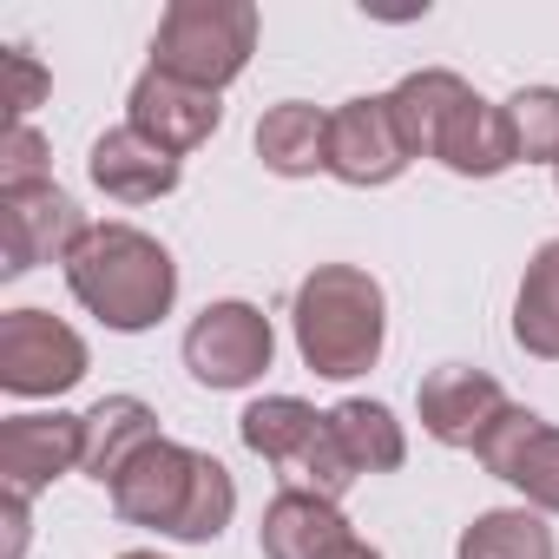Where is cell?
Masks as SVG:
<instances>
[{
	"label": "cell",
	"instance_id": "cell-1",
	"mask_svg": "<svg viewBox=\"0 0 559 559\" xmlns=\"http://www.w3.org/2000/svg\"><path fill=\"white\" fill-rule=\"evenodd\" d=\"M106 493H112V513L126 526H152V533H165L178 546H211L237 513L230 467L217 454H204V448L171 441V435H158Z\"/></svg>",
	"mask_w": 559,
	"mask_h": 559
},
{
	"label": "cell",
	"instance_id": "cell-2",
	"mask_svg": "<svg viewBox=\"0 0 559 559\" xmlns=\"http://www.w3.org/2000/svg\"><path fill=\"white\" fill-rule=\"evenodd\" d=\"M67 290L112 336H139V330H152V323L171 317V304H178V263L139 224H86L80 243L67 250Z\"/></svg>",
	"mask_w": 559,
	"mask_h": 559
},
{
	"label": "cell",
	"instance_id": "cell-3",
	"mask_svg": "<svg viewBox=\"0 0 559 559\" xmlns=\"http://www.w3.org/2000/svg\"><path fill=\"white\" fill-rule=\"evenodd\" d=\"M297 356L323 382L369 376L389 343V297L362 263H317L290 297Z\"/></svg>",
	"mask_w": 559,
	"mask_h": 559
},
{
	"label": "cell",
	"instance_id": "cell-4",
	"mask_svg": "<svg viewBox=\"0 0 559 559\" xmlns=\"http://www.w3.org/2000/svg\"><path fill=\"white\" fill-rule=\"evenodd\" d=\"M257 34H263V14L250 0H171L152 34V67L185 86L224 93L250 67Z\"/></svg>",
	"mask_w": 559,
	"mask_h": 559
},
{
	"label": "cell",
	"instance_id": "cell-5",
	"mask_svg": "<svg viewBox=\"0 0 559 559\" xmlns=\"http://www.w3.org/2000/svg\"><path fill=\"white\" fill-rule=\"evenodd\" d=\"M270 356H276V330L243 297L204 304L185 330V369L198 389H250V382H263Z\"/></svg>",
	"mask_w": 559,
	"mask_h": 559
},
{
	"label": "cell",
	"instance_id": "cell-6",
	"mask_svg": "<svg viewBox=\"0 0 559 559\" xmlns=\"http://www.w3.org/2000/svg\"><path fill=\"white\" fill-rule=\"evenodd\" d=\"M86 382V343L73 323L47 317V310H8L0 317V389L40 402V395H67Z\"/></svg>",
	"mask_w": 559,
	"mask_h": 559
},
{
	"label": "cell",
	"instance_id": "cell-7",
	"mask_svg": "<svg viewBox=\"0 0 559 559\" xmlns=\"http://www.w3.org/2000/svg\"><path fill=\"white\" fill-rule=\"evenodd\" d=\"M80 230H86L80 204L53 178L47 185H21V191H0V276H27L40 263H67Z\"/></svg>",
	"mask_w": 559,
	"mask_h": 559
},
{
	"label": "cell",
	"instance_id": "cell-8",
	"mask_svg": "<svg viewBox=\"0 0 559 559\" xmlns=\"http://www.w3.org/2000/svg\"><path fill=\"white\" fill-rule=\"evenodd\" d=\"M408 165H415V152L395 126L389 93H362V99H343L330 112V178L376 191V185H395Z\"/></svg>",
	"mask_w": 559,
	"mask_h": 559
},
{
	"label": "cell",
	"instance_id": "cell-9",
	"mask_svg": "<svg viewBox=\"0 0 559 559\" xmlns=\"http://www.w3.org/2000/svg\"><path fill=\"white\" fill-rule=\"evenodd\" d=\"M126 126H132L139 139H152L158 152L185 158V152H198V145L217 139L224 99L204 93V86H185V80H171V73H158V67H145V73L132 80V93H126Z\"/></svg>",
	"mask_w": 559,
	"mask_h": 559
},
{
	"label": "cell",
	"instance_id": "cell-10",
	"mask_svg": "<svg viewBox=\"0 0 559 559\" xmlns=\"http://www.w3.org/2000/svg\"><path fill=\"white\" fill-rule=\"evenodd\" d=\"M474 454H480V467H487L493 480L520 487L533 513H559V428H552L546 415H533V408L513 402V408L480 435Z\"/></svg>",
	"mask_w": 559,
	"mask_h": 559
},
{
	"label": "cell",
	"instance_id": "cell-11",
	"mask_svg": "<svg viewBox=\"0 0 559 559\" xmlns=\"http://www.w3.org/2000/svg\"><path fill=\"white\" fill-rule=\"evenodd\" d=\"M86 454V415H8L0 421V480L8 493H47Z\"/></svg>",
	"mask_w": 559,
	"mask_h": 559
},
{
	"label": "cell",
	"instance_id": "cell-12",
	"mask_svg": "<svg viewBox=\"0 0 559 559\" xmlns=\"http://www.w3.org/2000/svg\"><path fill=\"white\" fill-rule=\"evenodd\" d=\"M415 408H421V428H428L441 448H480V435H487L513 402H507V389H500L487 369L448 362V369L421 376Z\"/></svg>",
	"mask_w": 559,
	"mask_h": 559
},
{
	"label": "cell",
	"instance_id": "cell-13",
	"mask_svg": "<svg viewBox=\"0 0 559 559\" xmlns=\"http://www.w3.org/2000/svg\"><path fill=\"white\" fill-rule=\"evenodd\" d=\"M86 178H93L106 198H119V204H158V198L178 191V158L158 152L152 139H139L132 126H112V132L93 139Z\"/></svg>",
	"mask_w": 559,
	"mask_h": 559
},
{
	"label": "cell",
	"instance_id": "cell-14",
	"mask_svg": "<svg viewBox=\"0 0 559 559\" xmlns=\"http://www.w3.org/2000/svg\"><path fill=\"white\" fill-rule=\"evenodd\" d=\"M349 520L336 500L323 493H304V487H284V493H270L263 507V526H257V546L263 559H330L336 546H349Z\"/></svg>",
	"mask_w": 559,
	"mask_h": 559
},
{
	"label": "cell",
	"instance_id": "cell-15",
	"mask_svg": "<svg viewBox=\"0 0 559 559\" xmlns=\"http://www.w3.org/2000/svg\"><path fill=\"white\" fill-rule=\"evenodd\" d=\"M257 158L276 178H317L330 171V112L310 99H276L257 119Z\"/></svg>",
	"mask_w": 559,
	"mask_h": 559
},
{
	"label": "cell",
	"instance_id": "cell-16",
	"mask_svg": "<svg viewBox=\"0 0 559 559\" xmlns=\"http://www.w3.org/2000/svg\"><path fill=\"white\" fill-rule=\"evenodd\" d=\"M435 158H441L454 178H500V171H513V165H520V152H513L507 106H493V99H480V93H474V99L441 126Z\"/></svg>",
	"mask_w": 559,
	"mask_h": 559
},
{
	"label": "cell",
	"instance_id": "cell-17",
	"mask_svg": "<svg viewBox=\"0 0 559 559\" xmlns=\"http://www.w3.org/2000/svg\"><path fill=\"white\" fill-rule=\"evenodd\" d=\"M152 441H158V415H152L139 395H99V402L86 408V454H80V474H93L99 487H112Z\"/></svg>",
	"mask_w": 559,
	"mask_h": 559
},
{
	"label": "cell",
	"instance_id": "cell-18",
	"mask_svg": "<svg viewBox=\"0 0 559 559\" xmlns=\"http://www.w3.org/2000/svg\"><path fill=\"white\" fill-rule=\"evenodd\" d=\"M323 428H330V415H317L304 395H263V402H250V408L237 415L243 448H250L257 461H270V467H284V474L323 441Z\"/></svg>",
	"mask_w": 559,
	"mask_h": 559
},
{
	"label": "cell",
	"instance_id": "cell-19",
	"mask_svg": "<svg viewBox=\"0 0 559 559\" xmlns=\"http://www.w3.org/2000/svg\"><path fill=\"white\" fill-rule=\"evenodd\" d=\"M467 99H474V86H467L461 73H448V67H421V73H408V80L389 93L395 126H402V139H408V152H415V158H435L441 126H448Z\"/></svg>",
	"mask_w": 559,
	"mask_h": 559
},
{
	"label": "cell",
	"instance_id": "cell-20",
	"mask_svg": "<svg viewBox=\"0 0 559 559\" xmlns=\"http://www.w3.org/2000/svg\"><path fill=\"white\" fill-rule=\"evenodd\" d=\"M513 343L533 362H559V237L526 257V276L513 290Z\"/></svg>",
	"mask_w": 559,
	"mask_h": 559
},
{
	"label": "cell",
	"instance_id": "cell-21",
	"mask_svg": "<svg viewBox=\"0 0 559 559\" xmlns=\"http://www.w3.org/2000/svg\"><path fill=\"white\" fill-rule=\"evenodd\" d=\"M330 435L343 441V454L356 461V474H395L408 461V435L395 421L389 402H369V395H349L330 408Z\"/></svg>",
	"mask_w": 559,
	"mask_h": 559
},
{
	"label": "cell",
	"instance_id": "cell-22",
	"mask_svg": "<svg viewBox=\"0 0 559 559\" xmlns=\"http://www.w3.org/2000/svg\"><path fill=\"white\" fill-rule=\"evenodd\" d=\"M454 559H559V539L533 507H487L461 526Z\"/></svg>",
	"mask_w": 559,
	"mask_h": 559
},
{
	"label": "cell",
	"instance_id": "cell-23",
	"mask_svg": "<svg viewBox=\"0 0 559 559\" xmlns=\"http://www.w3.org/2000/svg\"><path fill=\"white\" fill-rule=\"evenodd\" d=\"M520 165H559V86H520L507 99Z\"/></svg>",
	"mask_w": 559,
	"mask_h": 559
},
{
	"label": "cell",
	"instance_id": "cell-24",
	"mask_svg": "<svg viewBox=\"0 0 559 559\" xmlns=\"http://www.w3.org/2000/svg\"><path fill=\"white\" fill-rule=\"evenodd\" d=\"M53 145L34 132V126H8L0 139V191H21V185H47L53 178Z\"/></svg>",
	"mask_w": 559,
	"mask_h": 559
},
{
	"label": "cell",
	"instance_id": "cell-25",
	"mask_svg": "<svg viewBox=\"0 0 559 559\" xmlns=\"http://www.w3.org/2000/svg\"><path fill=\"white\" fill-rule=\"evenodd\" d=\"M8 80H14V93H8V112H14V126H27V112L47 99V67L27 53V47H8Z\"/></svg>",
	"mask_w": 559,
	"mask_h": 559
},
{
	"label": "cell",
	"instance_id": "cell-26",
	"mask_svg": "<svg viewBox=\"0 0 559 559\" xmlns=\"http://www.w3.org/2000/svg\"><path fill=\"white\" fill-rule=\"evenodd\" d=\"M0 513H8V552H0V559H21L27 552V526H34V500L27 493H8V500H0Z\"/></svg>",
	"mask_w": 559,
	"mask_h": 559
},
{
	"label": "cell",
	"instance_id": "cell-27",
	"mask_svg": "<svg viewBox=\"0 0 559 559\" xmlns=\"http://www.w3.org/2000/svg\"><path fill=\"white\" fill-rule=\"evenodd\" d=\"M330 559H382V552H376V546H369V539H349V546H336V552H330Z\"/></svg>",
	"mask_w": 559,
	"mask_h": 559
},
{
	"label": "cell",
	"instance_id": "cell-28",
	"mask_svg": "<svg viewBox=\"0 0 559 559\" xmlns=\"http://www.w3.org/2000/svg\"><path fill=\"white\" fill-rule=\"evenodd\" d=\"M119 559H165V552H145V546H139V552H119Z\"/></svg>",
	"mask_w": 559,
	"mask_h": 559
},
{
	"label": "cell",
	"instance_id": "cell-29",
	"mask_svg": "<svg viewBox=\"0 0 559 559\" xmlns=\"http://www.w3.org/2000/svg\"><path fill=\"white\" fill-rule=\"evenodd\" d=\"M552 191H559V165H552Z\"/></svg>",
	"mask_w": 559,
	"mask_h": 559
}]
</instances>
